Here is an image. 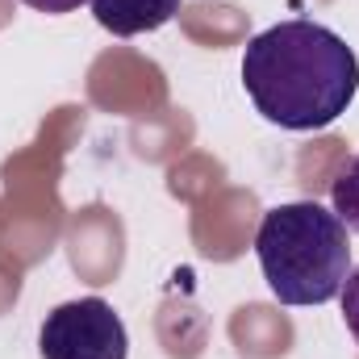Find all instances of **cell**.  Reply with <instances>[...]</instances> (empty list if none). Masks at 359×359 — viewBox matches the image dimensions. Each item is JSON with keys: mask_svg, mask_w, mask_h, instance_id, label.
Masks as SVG:
<instances>
[{"mask_svg": "<svg viewBox=\"0 0 359 359\" xmlns=\"http://www.w3.org/2000/svg\"><path fill=\"white\" fill-rule=\"evenodd\" d=\"M330 205H334L339 222L359 234V155H351L347 168L334 176V184H330Z\"/></svg>", "mask_w": 359, "mask_h": 359, "instance_id": "cell-5", "label": "cell"}, {"mask_svg": "<svg viewBox=\"0 0 359 359\" xmlns=\"http://www.w3.org/2000/svg\"><path fill=\"white\" fill-rule=\"evenodd\" d=\"M255 255L280 305H326L351 271V238L334 209L292 201L264 213Z\"/></svg>", "mask_w": 359, "mask_h": 359, "instance_id": "cell-2", "label": "cell"}, {"mask_svg": "<svg viewBox=\"0 0 359 359\" xmlns=\"http://www.w3.org/2000/svg\"><path fill=\"white\" fill-rule=\"evenodd\" d=\"M343 322H347V330H351V339L359 343V268L347 271V280H343Z\"/></svg>", "mask_w": 359, "mask_h": 359, "instance_id": "cell-6", "label": "cell"}, {"mask_svg": "<svg viewBox=\"0 0 359 359\" xmlns=\"http://www.w3.org/2000/svg\"><path fill=\"white\" fill-rule=\"evenodd\" d=\"M176 13H180V0H92L96 25L117 34V38L163 29Z\"/></svg>", "mask_w": 359, "mask_h": 359, "instance_id": "cell-4", "label": "cell"}, {"mask_svg": "<svg viewBox=\"0 0 359 359\" xmlns=\"http://www.w3.org/2000/svg\"><path fill=\"white\" fill-rule=\"evenodd\" d=\"M243 88L280 130H326L355 100L359 59L330 25L292 17L247 42Z\"/></svg>", "mask_w": 359, "mask_h": 359, "instance_id": "cell-1", "label": "cell"}, {"mask_svg": "<svg viewBox=\"0 0 359 359\" xmlns=\"http://www.w3.org/2000/svg\"><path fill=\"white\" fill-rule=\"evenodd\" d=\"M21 4H29V8H38V13H50V17H59V13H76L84 0H21Z\"/></svg>", "mask_w": 359, "mask_h": 359, "instance_id": "cell-7", "label": "cell"}, {"mask_svg": "<svg viewBox=\"0 0 359 359\" xmlns=\"http://www.w3.org/2000/svg\"><path fill=\"white\" fill-rule=\"evenodd\" d=\"M38 351L42 359H126L130 334L104 297H80L46 313L38 330Z\"/></svg>", "mask_w": 359, "mask_h": 359, "instance_id": "cell-3", "label": "cell"}]
</instances>
